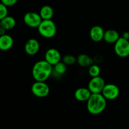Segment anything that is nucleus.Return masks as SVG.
I'll return each instance as SVG.
<instances>
[{
  "label": "nucleus",
  "instance_id": "14",
  "mask_svg": "<svg viewBox=\"0 0 129 129\" xmlns=\"http://www.w3.org/2000/svg\"><path fill=\"white\" fill-rule=\"evenodd\" d=\"M120 37V35L116 30L110 29L104 31L103 40L109 44H115Z\"/></svg>",
  "mask_w": 129,
  "mask_h": 129
},
{
  "label": "nucleus",
  "instance_id": "15",
  "mask_svg": "<svg viewBox=\"0 0 129 129\" xmlns=\"http://www.w3.org/2000/svg\"><path fill=\"white\" fill-rule=\"evenodd\" d=\"M16 25V20L13 16H6L0 20V26L5 30H10L14 28Z\"/></svg>",
  "mask_w": 129,
  "mask_h": 129
},
{
  "label": "nucleus",
  "instance_id": "7",
  "mask_svg": "<svg viewBox=\"0 0 129 129\" xmlns=\"http://www.w3.org/2000/svg\"><path fill=\"white\" fill-rule=\"evenodd\" d=\"M23 20L24 23L30 28H38L42 20L39 13L32 11L26 13L24 15Z\"/></svg>",
  "mask_w": 129,
  "mask_h": 129
},
{
  "label": "nucleus",
  "instance_id": "25",
  "mask_svg": "<svg viewBox=\"0 0 129 129\" xmlns=\"http://www.w3.org/2000/svg\"><path fill=\"white\" fill-rule=\"evenodd\" d=\"M128 1H129V0H128Z\"/></svg>",
  "mask_w": 129,
  "mask_h": 129
},
{
  "label": "nucleus",
  "instance_id": "6",
  "mask_svg": "<svg viewBox=\"0 0 129 129\" xmlns=\"http://www.w3.org/2000/svg\"><path fill=\"white\" fill-rule=\"evenodd\" d=\"M105 81L102 77L96 76L93 77L90 79L88 83V88L92 94L101 93L104 87Z\"/></svg>",
  "mask_w": 129,
  "mask_h": 129
},
{
  "label": "nucleus",
  "instance_id": "21",
  "mask_svg": "<svg viewBox=\"0 0 129 129\" xmlns=\"http://www.w3.org/2000/svg\"><path fill=\"white\" fill-rule=\"evenodd\" d=\"M8 11L7 6L3 5L2 3H0V20L8 16Z\"/></svg>",
  "mask_w": 129,
  "mask_h": 129
},
{
  "label": "nucleus",
  "instance_id": "11",
  "mask_svg": "<svg viewBox=\"0 0 129 129\" xmlns=\"http://www.w3.org/2000/svg\"><path fill=\"white\" fill-rule=\"evenodd\" d=\"M104 34V29L99 25H96L91 28L90 30L89 35L92 41L98 42L103 40Z\"/></svg>",
  "mask_w": 129,
  "mask_h": 129
},
{
  "label": "nucleus",
  "instance_id": "17",
  "mask_svg": "<svg viewBox=\"0 0 129 129\" xmlns=\"http://www.w3.org/2000/svg\"><path fill=\"white\" fill-rule=\"evenodd\" d=\"M77 62L82 67H89L94 64V60L87 54H82L77 57Z\"/></svg>",
  "mask_w": 129,
  "mask_h": 129
},
{
  "label": "nucleus",
  "instance_id": "12",
  "mask_svg": "<svg viewBox=\"0 0 129 129\" xmlns=\"http://www.w3.org/2000/svg\"><path fill=\"white\" fill-rule=\"evenodd\" d=\"M14 40L12 37L8 34L0 35V50L7 51L13 47Z\"/></svg>",
  "mask_w": 129,
  "mask_h": 129
},
{
  "label": "nucleus",
  "instance_id": "23",
  "mask_svg": "<svg viewBox=\"0 0 129 129\" xmlns=\"http://www.w3.org/2000/svg\"><path fill=\"white\" fill-rule=\"evenodd\" d=\"M121 37H123V39H126V40H129V32L128 31H125V32L123 34V35Z\"/></svg>",
  "mask_w": 129,
  "mask_h": 129
},
{
  "label": "nucleus",
  "instance_id": "1",
  "mask_svg": "<svg viewBox=\"0 0 129 129\" xmlns=\"http://www.w3.org/2000/svg\"><path fill=\"white\" fill-rule=\"evenodd\" d=\"M107 100L101 93L91 94L87 101V110L92 115H99L106 109Z\"/></svg>",
  "mask_w": 129,
  "mask_h": 129
},
{
  "label": "nucleus",
  "instance_id": "9",
  "mask_svg": "<svg viewBox=\"0 0 129 129\" xmlns=\"http://www.w3.org/2000/svg\"><path fill=\"white\" fill-rule=\"evenodd\" d=\"M44 59L52 66H54L61 60V55L59 50L54 48H51L46 52Z\"/></svg>",
  "mask_w": 129,
  "mask_h": 129
},
{
  "label": "nucleus",
  "instance_id": "19",
  "mask_svg": "<svg viewBox=\"0 0 129 129\" xmlns=\"http://www.w3.org/2000/svg\"><path fill=\"white\" fill-rule=\"evenodd\" d=\"M88 73L91 78L99 76L100 73H101L100 67L98 65H97V64H92V65L89 67Z\"/></svg>",
  "mask_w": 129,
  "mask_h": 129
},
{
  "label": "nucleus",
  "instance_id": "18",
  "mask_svg": "<svg viewBox=\"0 0 129 129\" xmlns=\"http://www.w3.org/2000/svg\"><path fill=\"white\" fill-rule=\"evenodd\" d=\"M53 71L58 75H63L67 71V65L62 61H60L53 66Z\"/></svg>",
  "mask_w": 129,
  "mask_h": 129
},
{
  "label": "nucleus",
  "instance_id": "2",
  "mask_svg": "<svg viewBox=\"0 0 129 129\" xmlns=\"http://www.w3.org/2000/svg\"><path fill=\"white\" fill-rule=\"evenodd\" d=\"M53 73V66L45 60H39L34 65L32 74L37 81H46Z\"/></svg>",
  "mask_w": 129,
  "mask_h": 129
},
{
  "label": "nucleus",
  "instance_id": "3",
  "mask_svg": "<svg viewBox=\"0 0 129 129\" xmlns=\"http://www.w3.org/2000/svg\"><path fill=\"white\" fill-rule=\"evenodd\" d=\"M37 29L40 35L47 39L53 38L55 36L57 31L56 24L52 20H42Z\"/></svg>",
  "mask_w": 129,
  "mask_h": 129
},
{
  "label": "nucleus",
  "instance_id": "5",
  "mask_svg": "<svg viewBox=\"0 0 129 129\" xmlns=\"http://www.w3.org/2000/svg\"><path fill=\"white\" fill-rule=\"evenodd\" d=\"M31 91L35 96L37 98H45L50 92L49 87L45 81H37L32 84Z\"/></svg>",
  "mask_w": 129,
  "mask_h": 129
},
{
  "label": "nucleus",
  "instance_id": "24",
  "mask_svg": "<svg viewBox=\"0 0 129 129\" xmlns=\"http://www.w3.org/2000/svg\"><path fill=\"white\" fill-rule=\"evenodd\" d=\"M6 30H5V29L3 28L2 27L0 26V35H4V34H6Z\"/></svg>",
  "mask_w": 129,
  "mask_h": 129
},
{
  "label": "nucleus",
  "instance_id": "10",
  "mask_svg": "<svg viewBox=\"0 0 129 129\" xmlns=\"http://www.w3.org/2000/svg\"><path fill=\"white\" fill-rule=\"evenodd\" d=\"M40 49L39 41L35 39H30L26 42L24 45V50L29 55H35Z\"/></svg>",
  "mask_w": 129,
  "mask_h": 129
},
{
  "label": "nucleus",
  "instance_id": "16",
  "mask_svg": "<svg viewBox=\"0 0 129 129\" xmlns=\"http://www.w3.org/2000/svg\"><path fill=\"white\" fill-rule=\"evenodd\" d=\"M39 15L42 20H51L54 15V10L49 5H44L40 8Z\"/></svg>",
  "mask_w": 129,
  "mask_h": 129
},
{
  "label": "nucleus",
  "instance_id": "8",
  "mask_svg": "<svg viewBox=\"0 0 129 129\" xmlns=\"http://www.w3.org/2000/svg\"><path fill=\"white\" fill-rule=\"evenodd\" d=\"M101 94L106 100H113L116 99L120 94V89L116 85L114 84H106Z\"/></svg>",
  "mask_w": 129,
  "mask_h": 129
},
{
  "label": "nucleus",
  "instance_id": "4",
  "mask_svg": "<svg viewBox=\"0 0 129 129\" xmlns=\"http://www.w3.org/2000/svg\"><path fill=\"white\" fill-rule=\"evenodd\" d=\"M114 50L116 55L121 58L129 56V40L120 37L115 43Z\"/></svg>",
  "mask_w": 129,
  "mask_h": 129
},
{
  "label": "nucleus",
  "instance_id": "22",
  "mask_svg": "<svg viewBox=\"0 0 129 129\" xmlns=\"http://www.w3.org/2000/svg\"><path fill=\"white\" fill-rule=\"evenodd\" d=\"M18 0H1V3H2L5 6H11L15 5L17 3Z\"/></svg>",
  "mask_w": 129,
  "mask_h": 129
},
{
  "label": "nucleus",
  "instance_id": "20",
  "mask_svg": "<svg viewBox=\"0 0 129 129\" xmlns=\"http://www.w3.org/2000/svg\"><path fill=\"white\" fill-rule=\"evenodd\" d=\"M62 62L67 66H72L77 62V58L72 55H66L62 58Z\"/></svg>",
  "mask_w": 129,
  "mask_h": 129
},
{
  "label": "nucleus",
  "instance_id": "13",
  "mask_svg": "<svg viewBox=\"0 0 129 129\" xmlns=\"http://www.w3.org/2000/svg\"><path fill=\"white\" fill-rule=\"evenodd\" d=\"M92 93L87 88H79L75 91L74 96L78 102H87Z\"/></svg>",
  "mask_w": 129,
  "mask_h": 129
}]
</instances>
